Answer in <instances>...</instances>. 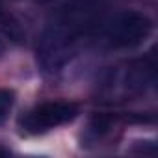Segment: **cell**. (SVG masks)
<instances>
[{
    "mask_svg": "<svg viewBox=\"0 0 158 158\" xmlns=\"http://www.w3.org/2000/svg\"><path fill=\"white\" fill-rule=\"evenodd\" d=\"M108 0H65L48 17L37 39V61L48 74L60 73L93 39L106 17Z\"/></svg>",
    "mask_w": 158,
    "mask_h": 158,
    "instance_id": "1",
    "label": "cell"
},
{
    "mask_svg": "<svg viewBox=\"0 0 158 158\" xmlns=\"http://www.w3.org/2000/svg\"><path fill=\"white\" fill-rule=\"evenodd\" d=\"M152 32V21L139 11H119L104 19L93 35L102 50H123L141 45Z\"/></svg>",
    "mask_w": 158,
    "mask_h": 158,
    "instance_id": "2",
    "label": "cell"
},
{
    "mask_svg": "<svg viewBox=\"0 0 158 158\" xmlns=\"http://www.w3.org/2000/svg\"><path fill=\"white\" fill-rule=\"evenodd\" d=\"M156 78L154 58H139L123 65L112 67L102 82V95L106 101H127L143 95Z\"/></svg>",
    "mask_w": 158,
    "mask_h": 158,
    "instance_id": "3",
    "label": "cell"
},
{
    "mask_svg": "<svg viewBox=\"0 0 158 158\" xmlns=\"http://www.w3.org/2000/svg\"><path fill=\"white\" fill-rule=\"evenodd\" d=\"M76 115H78V106L74 102H65V101L43 102L37 108L30 110L21 119V128L28 134H39L56 128L60 125L71 123Z\"/></svg>",
    "mask_w": 158,
    "mask_h": 158,
    "instance_id": "4",
    "label": "cell"
},
{
    "mask_svg": "<svg viewBox=\"0 0 158 158\" xmlns=\"http://www.w3.org/2000/svg\"><path fill=\"white\" fill-rule=\"evenodd\" d=\"M0 26H2L4 32H6L11 39H15V41H19V39L23 37V32H21L19 23H17L10 13H6V11L2 10V6H0Z\"/></svg>",
    "mask_w": 158,
    "mask_h": 158,
    "instance_id": "5",
    "label": "cell"
},
{
    "mask_svg": "<svg viewBox=\"0 0 158 158\" xmlns=\"http://www.w3.org/2000/svg\"><path fill=\"white\" fill-rule=\"evenodd\" d=\"M13 102H15V95L11 89H0V125L6 123V119L10 117Z\"/></svg>",
    "mask_w": 158,
    "mask_h": 158,
    "instance_id": "6",
    "label": "cell"
},
{
    "mask_svg": "<svg viewBox=\"0 0 158 158\" xmlns=\"http://www.w3.org/2000/svg\"><path fill=\"white\" fill-rule=\"evenodd\" d=\"M34 2H37V4H48V2H52V0H34Z\"/></svg>",
    "mask_w": 158,
    "mask_h": 158,
    "instance_id": "7",
    "label": "cell"
},
{
    "mask_svg": "<svg viewBox=\"0 0 158 158\" xmlns=\"http://www.w3.org/2000/svg\"><path fill=\"white\" fill-rule=\"evenodd\" d=\"M4 52V43H2V39H0V54Z\"/></svg>",
    "mask_w": 158,
    "mask_h": 158,
    "instance_id": "8",
    "label": "cell"
},
{
    "mask_svg": "<svg viewBox=\"0 0 158 158\" xmlns=\"http://www.w3.org/2000/svg\"><path fill=\"white\" fill-rule=\"evenodd\" d=\"M0 154H8V151H0Z\"/></svg>",
    "mask_w": 158,
    "mask_h": 158,
    "instance_id": "9",
    "label": "cell"
}]
</instances>
